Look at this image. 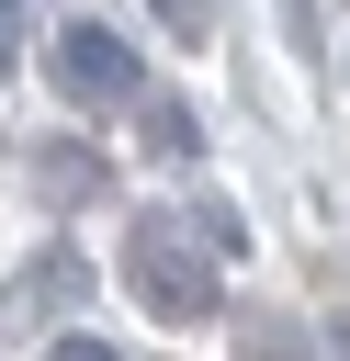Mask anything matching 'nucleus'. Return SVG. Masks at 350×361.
<instances>
[{"instance_id": "obj_8", "label": "nucleus", "mask_w": 350, "mask_h": 361, "mask_svg": "<svg viewBox=\"0 0 350 361\" xmlns=\"http://www.w3.org/2000/svg\"><path fill=\"white\" fill-rule=\"evenodd\" d=\"M282 34H294V56H316V0H282Z\"/></svg>"}, {"instance_id": "obj_6", "label": "nucleus", "mask_w": 350, "mask_h": 361, "mask_svg": "<svg viewBox=\"0 0 350 361\" xmlns=\"http://www.w3.org/2000/svg\"><path fill=\"white\" fill-rule=\"evenodd\" d=\"M192 237H203L215 259H237V248H248V226H237V203H192Z\"/></svg>"}, {"instance_id": "obj_9", "label": "nucleus", "mask_w": 350, "mask_h": 361, "mask_svg": "<svg viewBox=\"0 0 350 361\" xmlns=\"http://www.w3.org/2000/svg\"><path fill=\"white\" fill-rule=\"evenodd\" d=\"M45 361H124L113 338H45Z\"/></svg>"}, {"instance_id": "obj_2", "label": "nucleus", "mask_w": 350, "mask_h": 361, "mask_svg": "<svg viewBox=\"0 0 350 361\" xmlns=\"http://www.w3.org/2000/svg\"><path fill=\"white\" fill-rule=\"evenodd\" d=\"M45 79H56L68 102H135V90H147V68H135V45H124L113 23H90V11L45 34Z\"/></svg>"}, {"instance_id": "obj_1", "label": "nucleus", "mask_w": 350, "mask_h": 361, "mask_svg": "<svg viewBox=\"0 0 350 361\" xmlns=\"http://www.w3.org/2000/svg\"><path fill=\"white\" fill-rule=\"evenodd\" d=\"M124 282H135V293H147V316H169V327L226 316V271H215V248H203L181 214H147V226L124 237Z\"/></svg>"}, {"instance_id": "obj_7", "label": "nucleus", "mask_w": 350, "mask_h": 361, "mask_svg": "<svg viewBox=\"0 0 350 361\" xmlns=\"http://www.w3.org/2000/svg\"><path fill=\"white\" fill-rule=\"evenodd\" d=\"M147 11H158L181 45H203V34H215V0H147Z\"/></svg>"}, {"instance_id": "obj_5", "label": "nucleus", "mask_w": 350, "mask_h": 361, "mask_svg": "<svg viewBox=\"0 0 350 361\" xmlns=\"http://www.w3.org/2000/svg\"><path fill=\"white\" fill-rule=\"evenodd\" d=\"M147 147H158V158H192V147H203L192 102H147Z\"/></svg>"}, {"instance_id": "obj_3", "label": "nucleus", "mask_w": 350, "mask_h": 361, "mask_svg": "<svg viewBox=\"0 0 350 361\" xmlns=\"http://www.w3.org/2000/svg\"><path fill=\"white\" fill-rule=\"evenodd\" d=\"M90 271H79V248H45V259H23L11 282H0V316H45L56 293H79Z\"/></svg>"}, {"instance_id": "obj_4", "label": "nucleus", "mask_w": 350, "mask_h": 361, "mask_svg": "<svg viewBox=\"0 0 350 361\" xmlns=\"http://www.w3.org/2000/svg\"><path fill=\"white\" fill-rule=\"evenodd\" d=\"M237 361H316V350H305V327H282V316H248V327H237Z\"/></svg>"}, {"instance_id": "obj_10", "label": "nucleus", "mask_w": 350, "mask_h": 361, "mask_svg": "<svg viewBox=\"0 0 350 361\" xmlns=\"http://www.w3.org/2000/svg\"><path fill=\"white\" fill-rule=\"evenodd\" d=\"M11 68H23V11L0 0V79H11Z\"/></svg>"}, {"instance_id": "obj_11", "label": "nucleus", "mask_w": 350, "mask_h": 361, "mask_svg": "<svg viewBox=\"0 0 350 361\" xmlns=\"http://www.w3.org/2000/svg\"><path fill=\"white\" fill-rule=\"evenodd\" d=\"M327 361H350V316H339V327H327Z\"/></svg>"}]
</instances>
